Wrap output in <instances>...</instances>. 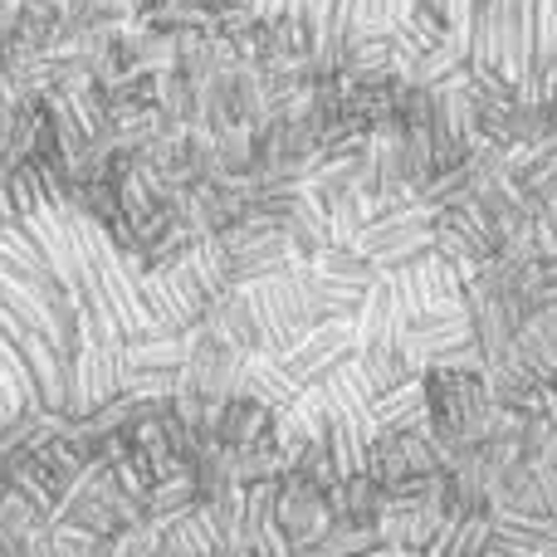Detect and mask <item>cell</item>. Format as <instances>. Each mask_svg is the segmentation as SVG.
Returning a JSON list of instances; mask_svg holds the SVG:
<instances>
[{
	"label": "cell",
	"instance_id": "cell-1",
	"mask_svg": "<svg viewBox=\"0 0 557 557\" xmlns=\"http://www.w3.org/2000/svg\"><path fill=\"white\" fill-rule=\"evenodd\" d=\"M147 323L143 278L88 211L45 196L0 221V416L108 392Z\"/></svg>",
	"mask_w": 557,
	"mask_h": 557
},
{
	"label": "cell",
	"instance_id": "cell-2",
	"mask_svg": "<svg viewBox=\"0 0 557 557\" xmlns=\"http://www.w3.org/2000/svg\"><path fill=\"white\" fill-rule=\"evenodd\" d=\"M225 5L255 10L274 20H308V25L333 29H367V25H396L425 0H225Z\"/></svg>",
	"mask_w": 557,
	"mask_h": 557
},
{
	"label": "cell",
	"instance_id": "cell-3",
	"mask_svg": "<svg viewBox=\"0 0 557 557\" xmlns=\"http://www.w3.org/2000/svg\"><path fill=\"white\" fill-rule=\"evenodd\" d=\"M445 470V450L431 441L425 425H411V431H376L372 445H367V474L376 484H401L416 480V474H441Z\"/></svg>",
	"mask_w": 557,
	"mask_h": 557
},
{
	"label": "cell",
	"instance_id": "cell-4",
	"mask_svg": "<svg viewBox=\"0 0 557 557\" xmlns=\"http://www.w3.org/2000/svg\"><path fill=\"white\" fill-rule=\"evenodd\" d=\"M274 523L284 529V539L294 543V548L327 539L333 519H327L323 490H318V484H308L304 474H288V484L278 490V499H274Z\"/></svg>",
	"mask_w": 557,
	"mask_h": 557
},
{
	"label": "cell",
	"instance_id": "cell-5",
	"mask_svg": "<svg viewBox=\"0 0 557 557\" xmlns=\"http://www.w3.org/2000/svg\"><path fill=\"white\" fill-rule=\"evenodd\" d=\"M376 529H382V543H386V548L425 557V553H431V543L441 539L445 513H441V509H431V504L386 499V504H382V519H376Z\"/></svg>",
	"mask_w": 557,
	"mask_h": 557
},
{
	"label": "cell",
	"instance_id": "cell-6",
	"mask_svg": "<svg viewBox=\"0 0 557 557\" xmlns=\"http://www.w3.org/2000/svg\"><path fill=\"white\" fill-rule=\"evenodd\" d=\"M323 504H327V519L333 523H367L382 519V504H386V490L372 480V474H352V480H337L323 490Z\"/></svg>",
	"mask_w": 557,
	"mask_h": 557
},
{
	"label": "cell",
	"instance_id": "cell-7",
	"mask_svg": "<svg viewBox=\"0 0 557 557\" xmlns=\"http://www.w3.org/2000/svg\"><path fill=\"white\" fill-rule=\"evenodd\" d=\"M490 553V519H445L441 539L425 557H484Z\"/></svg>",
	"mask_w": 557,
	"mask_h": 557
},
{
	"label": "cell",
	"instance_id": "cell-8",
	"mask_svg": "<svg viewBox=\"0 0 557 557\" xmlns=\"http://www.w3.org/2000/svg\"><path fill=\"white\" fill-rule=\"evenodd\" d=\"M484 557H499V553H484Z\"/></svg>",
	"mask_w": 557,
	"mask_h": 557
},
{
	"label": "cell",
	"instance_id": "cell-9",
	"mask_svg": "<svg viewBox=\"0 0 557 557\" xmlns=\"http://www.w3.org/2000/svg\"><path fill=\"white\" fill-rule=\"evenodd\" d=\"M548 5H553V10H557V0H548Z\"/></svg>",
	"mask_w": 557,
	"mask_h": 557
}]
</instances>
